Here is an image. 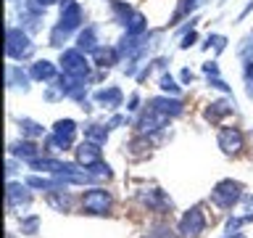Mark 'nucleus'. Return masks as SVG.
<instances>
[{
  "label": "nucleus",
  "mask_w": 253,
  "mask_h": 238,
  "mask_svg": "<svg viewBox=\"0 0 253 238\" xmlns=\"http://www.w3.org/2000/svg\"><path fill=\"white\" fill-rule=\"evenodd\" d=\"M179 236L182 238H198L206 230V214H203V206L201 204H195V206H190V209L179 217Z\"/></svg>",
  "instance_id": "7"
},
{
  "label": "nucleus",
  "mask_w": 253,
  "mask_h": 238,
  "mask_svg": "<svg viewBox=\"0 0 253 238\" xmlns=\"http://www.w3.org/2000/svg\"><path fill=\"white\" fill-rule=\"evenodd\" d=\"M74 48H79V51L87 53V56H92V51L98 48V29H95L92 24H90V27H84V29H79Z\"/></svg>",
  "instance_id": "22"
},
{
  "label": "nucleus",
  "mask_w": 253,
  "mask_h": 238,
  "mask_svg": "<svg viewBox=\"0 0 253 238\" xmlns=\"http://www.w3.org/2000/svg\"><path fill=\"white\" fill-rule=\"evenodd\" d=\"M90 59H92V63H95L98 69H111L114 63L122 61L124 56L119 53V48H116V45H98V48L92 51Z\"/></svg>",
  "instance_id": "18"
},
{
  "label": "nucleus",
  "mask_w": 253,
  "mask_h": 238,
  "mask_svg": "<svg viewBox=\"0 0 253 238\" xmlns=\"http://www.w3.org/2000/svg\"><path fill=\"white\" fill-rule=\"evenodd\" d=\"M90 175H92L95 180H111V167L106 162H100V164L90 167Z\"/></svg>",
  "instance_id": "34"
},
{
  "label": "nucleus",
  "mask_w": 253,
  "mask_h": 238,
  "mask_svg": "<svg viewBox=\"0 0 253 238\" xmlns=\"http://www.w3.org/2000/svg\"><path fill=\"white\" fill-rule=\"evenodd\" d=\"M237 59L240 61H251L253 59V32H248V35L240 40V45H237Z\"/></svg>",
  "instance_id": "29"
},
{
  "label": "nucleus",
  "mask_w": 253,
  "mask_h": 238,
  "mask_svg": "<svg viewBox=\"0 0 253 238\" xmlns=\"http://www.w3.org/2000/svg\"><path fill=\"white\" fill-rule=\"evenodd\" d=\"M74 159H77V164H82V167H95V164H100L103 162V151L98 143H92V140H82L79 146H74Z\"/></svg>",
  "instance_id": "14"
},
{
  "label": "nucleus",
  "mask_w": 253,
  "mask_h": 238,
  "mask_svg": "<svg viewBox=\"0 0 253 238\" xmlns=\"http://www.w3.org/2000/svg\"><path fill=\"white\" fill-rule=\"evenodd\" d=\"M209 85L216 87V90H221V93H227V95H232V87H229L221 77H209Z\"/></svg>",
  "instance_id": "35"
},
{
  "label": "nucleus",
  "mask_w": 253,
  "mask_h": 238,
  "mask_svg": "<svg viewBox=\"0 0 253 238\" xmlns=\"http://www.w3.org/2000/svg\"><path fill=\"white\" fill-rule=\"evenodd\" d=\"M216 146L221 148V154L235 156L245 148V135H243L240 127H221L216 132Z\"/></svg>",
  "instance_id": "10"
},
{
  "label": "nucleus",
  "mask_w": 253,
  "mask_h": 238,
  "mask_svg": "<svg viewBox=\"0 0 253 238\" xmlns=\"http://www.w3.org/2000/svg\"><path fill=\"white\" fill-rule=\"evenodd\" d=\"M243 182L240 180H232V178H227V180H219L216 185H213L211 190V201L219 206V209H235L237 204L243 201Z\"/></svg>",
  "instance_id": "4"
},
{
  "label": "nucleus",
  "mask_w": 253,
  "mask_h": 238,
  "mask_svg": "<svg viewBox=\"0 0 253 238\" xmlns=\"http://www.w3.org/2000/svg\"><path fill=\"white\" fill-rule=\"evenodd\" d=\"M198 40V32L195 29H190V32H185V35H182V43H179V48H190Z\"/></svg>",
  "instance_id": "36"
},
{
  "label": "nucleus",
  "mask_w": 253,
  "mask_h": 238,
  "mask_svg": "<svg viewBox=\"0 0 253 238\" xmlns=\"http://www.w3.org/2000/svg\"><path fill=\"white\" fill-rule=\"evenodd\" d=\"M203 74H206V77H219V63H216V61L203 63Z\"/></svg>",
  "instance_id": "37"
},
{
  "label": "nucleus",
  "mask_w": 253,
  "mask_h": 238,
  "mask_svg": "<svg viewBox=\"0 0 253 238\" xmlns=\"http://www.w3.org/2000/svg\"><path fill=\"white\" fill-rule=\"evenodd\" d=\"M224 238H245V236H243V233H240V230H237V233H227V236H224Z\"/></svg>",
  "instance_id": "44"
},
{
  "label": "nucleus",
  "mask_w": 253,
  "mask_h": 238,
  "mask_svg": "<svg viewBox=\"0 0 253 238\" xmlns=\"http://www.w3.org/2000/svg\"><path fill=\"white\" fill-rule=\"evenodd\" d=\"M77 122L74 119H55L53 122V130L50 135L45 138V151L47 154H63V151L74 148V140H77Z\"/></svg>",
  "instance_id": "2"
},
{
  "label": "nucleus",
  "mask_w": 253,
  "mask_h": 238,
  "mask_svg": "<svg viewBox=\"0 0 253 238\" xmlns=\"http://www.w3.org/2000/svg\"><path fill=\"white\" fill-rule=\"evenodd\" d=\"M126 111H140V93L129 95V106H126Z\"/></svg>",
  "instance_id": "39"
},
{
  "label": "nucleus",
  "mask_w": 253,
  "mask_h": 238,
  "mask_svg": "<svg viewBox=\"0 0 253 238\" xmlns=\"http://www.w3.org/2000/svg\"><path fill=\"white\" fill-rule=\"evenodd\" d=\"M5 172H8V175H13V172H16V162H13V156L8 159V164H5Z\"/></svg>",
  "instance_id": "42"
},
{
  "label": "nucleus",
  "mask_w": 253,
  "mask_h": 238,
  "mask_svg": "<svg viewBox=\"0 0 253 238\" xmlns=\"http://www.w3.org/2000/svg\"><path fill=\"white\" fill-rule=\"evenodd\" d=\"M37 3L42 5V8H47V5H53V3H63V0H37Z\"/></svg>",
  "instance_id": "43"
},
{
  "label": "nucleus",
  "mask_w": 253,
  "mask_h": 238,
  "mask_svg": "<svg viewBox=\"0 0 253 238\" xmlns=\"http://www.w3.org/2000/svg\"><path fill=\"white\" fill-rule=\"evenodd\" d=\"M61 71L69 77H90L92 71V63L87 59V53H82L79 48H66V51H61Z\"/></svg>",
  "instance_id": "5"
},
{
  "label": "nucleus",
  "mask_w": 253,
  "mask_h": 238,
  "mask_svg": "<svg viewBox=\"0 0 253 238\" xmlns=\"http://www.w3.org/2000/svg\"><path fill=\"white\" fill-rule=\"evenodd\" d=\"M150 106L156 111H161V114H166L169 119L179 117L182 111H185V103H182L179 95H156V98L150 101Z\"/></svg>",
  "instance_id": "17"
},
{
  "label": "nucleus",
  "mask_w": 253,
  "mask_h": 238,
  "mask_svg": "<svg viewBox=\"0 0 253 238\" xmlns=\"http://www.w3.org/2000/svg\"><path fill=\"white\" fill-rule=\"evenodd\" d=\"M193 79H195V74H193L190 69H182V71H179V82H182V85H193Z\"/></svg>",
  "instance_id": "38"
},
{
  "label": "nucleus",
  "mask_w": 253,
  "mask_h": 238,
  "mask_svg": "<svg viewBox=\"0 0 253 238\" xmlns=\"http://www.w3.org/2000/svg\"><path fill=\"white\" fill-rule=\"evenodd\" d=\"M21 233H27V236H35L37 230H40V217L37 214H29V217H21Z\"/></svg>",
  "instance_id": "33"
},
{
  "label": "nucleus",
  "mask_w": 253,
  "mask_h": 238,
  "mask_svg": "<svg viewBox=\"0 0 253 238\" xmlns=\"http://www.w3.org/2000/svg\"><path fill=\"white\" fill-rule=\"evenodd\" d=\"M203 0H179V5H177V11H174V16H171V24H177L179 19H185V16H190L195 11L198 5H201Z\"/></svg>",
  "instance_id": "28"
},
{
  "label": "nucleus",
  "mask_w": 253,
  "mask_h": 238,
  "mask_svg": "<svg viewBox=\"0 0 253 238\" xmlns=\"http://www.w3.org/2000/svg\"><path fill=\"white\" fill-rule=\"evenodd\" d=\"M82 19H84L82 5H79L77 0H63V3H61V19L50 29V45L63 51V43H66L74 32L82 29Z\"/></svg>",
  "instance_id": "1"
},
{
  "label": "nucleus",
  "mask_w": 253,
  "mask_h": 238,
  "mask_svg": "<svg viewBox=\"0 0 253 238\" xmlns=\"http://www.w3.org/2000/svg\"><path fill=\"white\" fill-rule=\"evenodd\" d=\"M42 151H45V148H40L37 143H35V140H29V138H21V140L8 143V156L21 159V162H27V164L42 156Z\"/></svg>",
  "instance_id": "13"
},
{
  "label": "nucleus",
  "mask_w": 253,
  "mask_h": 238,
  "mask_svg": "<svg viewBox=\"0 0 253 238\" xmlns=\"http://www.w3.org/2000/svg\"><path fill=\"white\" fill-rule=\"evenodd\" d=\"M137 198H140V204H145L148 209H153V212H169L171 209V198L166 196L164 190H158V188L140 190Z\"/></svg>",
  "instance_id": "16"
},
{
  "label": "nucleus",
  "mask_w": 253,
  "mask_h": 238,
  "mask_svg": "<svg viewBox=\"0 0 253 238\" xmlns=\"http://www.w3.org/2000/svg\"><path fill=\"white\" fill-rule=\"evenodd\" d=\"M124 122H126V117H114V119H111V122H108V127H111V130H114V127L124 124Z\"/></svg>",
  "instance_id": "41"
},
{
  "label": "nucleus",
  "mask_w": 253,
  "mask_h": 238,
  "mask_svg": "<svg viewBox=\"0 0 253 238\" xmlns=\"http://www.w3.org/2000/svg\"><path fill=\"white\" fill-rule=\"evenodd\" d=\"M19 3V19H21V29H27L29 35L40 29V21L45 16V8L37 0H16Z\"/></svg>",
  "instance_id": "11"
},
{
  "label": "nucleus",
  "mask_w": 253,
  "mask_h": 238,
  "mask_svg": "<svg viewBox=\"0 0 253 238\" xmlns=\"http://www.w3.org/2000/svg\"><path fill=\"white\" fill-rule=\"evenodd\" d=\"M243 79H245V93H248V98L253 101V59L243 61Z\"/></svg>",
  "instance_id": "32"
},
{
  "label": "nucleus",
  "mask_w": 253,
  "mask_h": 238,
  "mask_svg": "<svg viewBox=\"0 0 253 238\" xmlns=\"http://www.w3.org/2000/svg\"><path fill=\"white\" fill-rule=\"evenodd\" d=\"M55 87L61 90L63 98H71L77 101L79 106L87 101V93H90V77H69V74H58V79H55Z\"/></svg>",
  "instance_id": "6"
},
{
  "label": "nucleus",
  "mask_w": 253,
  "mask_h": 238,
  "mask_svg": "<svg viewBox=\"0 0 253 238\" xmlns=\"http://www.w3.org/2000/svg\"><path fill=\"white\" fill-rule=\"evenodd\" d=\"M108 135H111L108 124H87L84 127V140H92V143H98V146H106Z\"/></svg>",
  "instance_id": "26"
},
{
  "label": "nucleus",
  "mask_w": 253,
  "mask_h": 238,
  "mask_svg": "<svg viewBox=\"0 0 253 238\" xmlns=\"http://www.w3.org/2000/svg\"><path fill=\"white\" fill-rule=\"evenodd\" d=\"M47 204L53 206L55 212H71V193L66 188H58V190H50V193H47Z\"/></svg>",
  "instance_id": "24"
},
{
  "label": "nucleus",
  "mask_w": 253,
  "mask_h": 238,
  "mask_svg": "<svg viewBox=\"0 0 253 238\" xmlns=\"http://www.w3.org/2000/svg\"><path fill=\"white\" fill-rule=\"evenodd\" d=\"M145 238H153V236H145Z\"/></svg>",
  "instance_id": "45"
},
{
  "label": "nucleus",
  "mask_w": 253,
  "mask_h": 238,
  "mask_svg": "<svg viewBox=\"0 0 253 238\" xmlns=\"http://www.w3.org/2000/svg\"><path fill=\"white\" fill-rule=\"evenodd\" d=\"M240 204H243V209L248 212V214H253V196H243Z\"/></svg>",
  "instance_id": "40"
},
{
  "label": "nucleus",
  "mask_w": 253,
  "mask_h": 238,
  "mask_svg": "<svg viewBox=\"0 0 253 238\" xmlns=\"http://www.w3.org/2000/svg\"><path fill=\"white\" fill-rule=\"evenodd\" d=\"M148 32V21L140 11H132V16L124 21V35H132V37H142Z\"/></svg>",
  "instance_id": "23"
},
{
  "label": "nucleus",
  "mask_w": 253,
  "mask_h": 238,
  "mask_svg": "<svg viewBox=\"0 0 253 238\" xmlns=\"http://www.w3.org/2000/svg\"><path fill=\"white\" fill-rule=\"evenodd\" d=\"M235 111V98L232 95H227V98H219V101H211L209 109L203 111V117L209 119V122H221L224 117H229Z\"/></svg>",
  "instance_id": "19"
},
{
  "label": "nucleus",
  "mask_w": 253,
  "mask_h": 238,
  "mask_svg": "<svg viewBox=\"0 0 253 238\" xmlns=\"http://www.w3.org/2000/svg\"><path fill=\"white\" fill-rule=\"evenodd\" d=\"M92 101L98 103V106H103V109L116 111L119 106H122V101H124V93H122V87L108 85V87H100V90H95V93H92Z\"/></svg>",
  "instance_id": "15"
},
{
  "label": "nucleus",
  "mask_w": 253,
  "mask_h": 238,
  "mask_svg": "<svg viewBox=\"0 0 253 238\" xmlns=\"http://www.w3.org/2000/svg\"><path fill=\"white\" fill-rule=\"evenodd\" d=\"M111 204H114V198H111V193L100 185L84 190V196H82V209L87 214H108Z\"/></svg>",
  "instance_id": "9"
},
{
  "label": "nucleus",
  "mask_w": 253,
  "mask_h": 238,
  "mask_svg": "<svg viewBox=\"0 0 253 238\" xmlns=\"http://www.w3.org/2000/svg\"><path fill=\"white\" fill-rule=\"evenodd\" d=\"M19 130L24 138H29V140H37V138H45V127L35 122V119H29V117H21L19 119Z\"/></svg>",
  "instance_id": "25"
},
{
  "label": "nucleus",
  "mask_w": 253,
  "mask_h": 238,
  "mask_svg": "<svg viewBox=\"0 0 253 238\" xmlns=\"http://www.w3.org/2000/svg\"><path fill=\"white\" fill-rule=\"evenodd\" d=\"M29 74H32V79H37V82H55V79H58V66L47 59H40L29 66Z\"/></svg>",
  "instance_id": "20"
},
{
  "label": "nucleus",
  "mask_w": 253,
  "mask_h": 238,
  "mask_svg": "<svg viewBox=\"0 0 253 238\" xmlns=\"http://www.w3.org/2000/svg\"><path fill=\"white\" fill-rule=\"evenodd\" d=\"M111 11H114V16H116V21H119V24H124V21L132 16L134 8H129L126 3H122V0H111Z\"/></svg>",
  "instance_id": "30"
},
{
  "label": "nucleus",
  "mask_w": 253,
  "mask_h": 238,
  "mask_svg": "<svg viewBox=\"0 0 253 238\" xmlns=\"http://www.w3.org/2000/svg\"><path fill=\"white\" fill-rule=\"evenodd\" d=\"M5 53L11 61H27L35 56V43H32L29 32L21 27H8L5 32Z\"/></svg>",
  "instance_id": "3"
},
{
  "label": "nucleus",
  "mask_w": 253,
  "mask_h": 238,
  "mask_svg": "<svg viewBox=\"0 0 253 238\" xmlns=\"http://www.w3.org/2000/svg\"><path fill=\"white\" fill-rule=\"evenodd\" d=\"M29 204H32V190L27 182H19V180H8V185H5V206H8V212H24V209H29Z\"/></svg>",
  "instance_id": "8"
},
{
  "label": "nucleus",
  "mask_w": 253,
  "mask_h": 238,
  "mask_svg": "<svg viewBox=\"0 0 253 238\" xmlns=\"http://www.w3.org/2000/svg\"><path fill=\"white\" fill-rule=\"evenodd\" d=\"M158 87H161L164 95H179L182 93V85L169 74V71H161V77H158Z\"/></svg>",
  "instance_id": "27"
},
{
  "label": "nucleus",
  "mask_w": 253,
  "mask_h": 238,
  "mask_svg": "<svg viewBox=\"0 0 253 238\" xmlns=\"http://www.w3.org/2000/svg\"><path fill=\"white\" fill-rule=\"evenodd\" d=\"M201 48H203V51H209V48H213L216 53H221V51L227 48V37H224V35H209V37H206V43H203Z\"/></svg>",
  "instance_id": "31"
},
{
  "label": "nucleus",
  "mask_w": 253,
  "mask_h": 238,
  "mask_svg": "<svg viewBox=\"0 0 253 238\" xmlns=\"http://www.w3.org/2000/svg\"><path fill=\"white\" fill-rule=\"evenodd\" d=\"M166 122H169V117L161 114V111H156L153 106H148L140 114V119H137V124H134V127H137L140 138H150V135H156L158 130H164Z\"/></svg>",
  "instance_id": "12"
},
{
  "label": "nucleus",
  "mask_w": 253,
  "mask_h": 238,
  "mask_svg": "<svg viewBox=\"0 0 253 238\" xmlns=\"http://www.w3.org/2000/svg\"><path fill=\"white\" fill-rule=\"evenodd\" d=\"M29 79H32L29 71H24L21 66H16V63H8V69H5V85L11 87V90L27 93L29 90Z\"/></svg>",
  "instance_id": "21"
}]
</instances>
